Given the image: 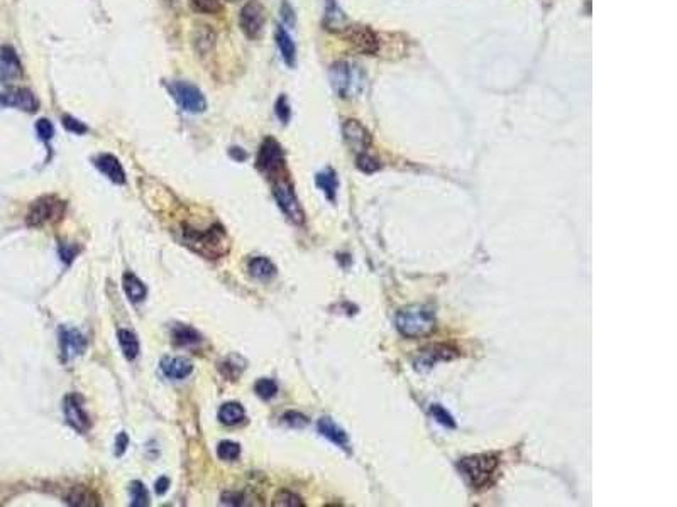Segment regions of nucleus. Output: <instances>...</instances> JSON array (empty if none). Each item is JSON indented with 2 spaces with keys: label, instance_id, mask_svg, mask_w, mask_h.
I'll return each mask as SVG.
<instances>
[{
  "label": "nucleus",
  "instance_id": "nucleus-1",
  "mask_svg": "<svg viewBox=\"0 0 677 507\" xmlns=\"http://www.w3.org/2000/svg\"><path fill=\"white\" fill-rule=\"evenodd\" d=\"M396 328L406 338H420L430 335L435 330L434 311L423 304H412L396 315Z\"/></svg>",
  "mask_w": 677,
  "mask_h": 507
},
{
  "label": "nucleus",
  "instance_id": "nucleus-2",
  "mask_svg": "<svg viewBox=\"0 0 677 507\" xmlns=\"http://www.w3.org/2000/svg\"><path fill=\"white\" fill-rule=\"evenodd\" d=\"M185 244L193 252L204 255L205 259H219L229 252V239L222 226L208 229L205 232L186 229Z\"/></svg>",
  "mask_w": 677,
  "mask_h": 507
},
{
  "label": "nucleus",
  "instance_id": "nucleus-3",
  "mask_svg": "<svg viewBox=\"0 0 677 507\" xmlns=\"http://www.w3.org/2000/svg\"><path fill=\"white\" fill-rule=\"evenodd\" d=\"M500 460L496 455L466 456L459 462V470L473 489H484L493 482Z\"/></svg>",
  "mask_w": 677,
  "mask_h": 507
},
{
  "label": "nucleus",
  "instance_id": "nucleus-4",
  "mask_svg": "<svg viewBox=\"0 0 677 507\" xmlns=\"http://www.w3.org/2000/svg\"><path fill=\"white\" fill-rule=\"evenodd\" d=\"M329 77L334 92L341 99H352V96L361 92L362 85H365V77L361 75V71L356 70L354 66H351L345 61L334 63L330 66Z\"/></svg>",
  "mask_w": 677,
  "mask_h": 507
},
{
  "label": "nucleus",
  "instance_id": "nucleus-5",
  "mask_svg": "<svg viewBox=\"0 0 677 507\" xmlns=\"http://www.w3.org/2000/svg\"><path fill=\"white\" fill-rule=\"evenodd\" d=\"M273 183V195H275L276 201H278L280 208L283 210V213L290 218L293 224L301 225L305 222V211L301 208L300 201H298L297 195H295V190L291 181L288 179L286 172L278 178L271 179Z\"/></svg>",
  "mask_w": 677,
  "mask_h": 507
},
{
  "label": "nucleus",
  "instance_id": "nucleus-6",
  "mask_svg": "<svg viewBox=\"0 0 677 507\" xmlns=\"http://www.w3.org/2000/svg\"><path fill=\"white\" fill-rule=\"evenodd\" d=\"M64 201L56 196H42L31 205L27 213L29 226H42L48 224H56L64 215Z\"/></svg>",
  "mask_w": 677,
  "mask_h": 507
},
{
  "label": "nucleus",
  "instance_id": "nucleus-7",
  "mask_svg": "<svg viewBox=\"0 0 677 507\" xmlns=\"http://www.w3.org/2000/svg\"><path fill=\"white\" fill-rule=\"evenodd\" d=\"M256 163H258L259 171H262L266 176H268L269 181L286 172L283 149L273 138H268L264 142H262Z\"/></svg>",
  "mask_w": 677,
  "mask_h": 507
},
{
  "label": "nucleus",
  "instance_id": "nucleus-8",
  "mask_svg": "<svg viewBox=\"0 0 677 507\" xmlns=\"http://www.w3.org/2000/svg\"><path fill=\"white\" fill-rule=\"evenodd\" d=\"M266 9L261 2L258 0H251L243 7L239 16V26L243 29L244 36L247 39H259L262 36L266 26Z\"/></svg>",
  "mask_w": 677,
  "mask_h": 507
},
{
  "label": "nucleus",
  "instance_id": "nucleus-9",
  "mask_svg": "<svg viewBox=\"0 0 677 507\" xmlns=\"http://www.w3.org/2000/svg\"><path fill=\"white\" fill-rule=\"evenodd\" d=\"M169 93L176 100L183 110L190 114H201L207 109V100L201 95L197 86L186 83V81H173L169 85Z\"/></svg>",
  "mask_w": 677,
  "mask_h": 507
},
{
  "label": "nucleus",
  "instance_id": "nucleus-10",
  "mask_svg": "<svg viewBox=\"0 0 677 507\" xmlns=\"http://www.w3.org/2000/svg\"><path fill=\"white\" fill-rule=\"evenodd\" d=\"M344 38L362 55H376L380 51V39L367 26H347L344 29Z\"/></svg>",
  "mask_w": 677,
  "mask_h": 507
},
{
  "label": "nucleus",
  "instance_id": "nucleus-11",
  "mask_svg": "<svg viewBox=\"0 0 677 507\" xmlns=\"http://www.w3.org/2000/svg\"><path fill=\"white\" fill-rule=\"evenodd\" d=\"M58 341H60V352L61 361L64 364L73 361L75 357L82 355L86 348V340L78 330L68 328V326H61L58 330Z\"/></svg>",
  "mask_w": 677,
  "mask_h": 507
},
{
  "label": "nucleus",
  "instance_id": "nucleus-12",
  "mask_svg": "<svg viewBox=\"0 0 677 507\" xmlns=\"http://www.w3.org/2000/svg\"><path fill=\"white\" fill-rule=\"evenodd\" d=\"M23 78V64L19 56L10 46L0 48V83L14 85Z\"/></svg>",
  "mask_w": 677,
  "mask_h": 507
},
{
  "label": "nucleus",
  "instance_id": "nucleus-13",
  "mask_svg": "<svg viewBox=\"0 0 677 507\" xmlns=\"http://www.w3.org/2000/svg\"><path fill=\"white\" fill-rule=\"evenodd\" d=\"M63 411H64V418H66V423L70 424L73 430H77L78 433L85 434L86 431L90 430L92 423H90L88 415L85 413L84 406H82V401L78 395L70 394L64 398V404H63Z\"/></svg>",
  "mask_w": 677,
  "mask_h": 507
},
{
  "label": "nucleus",
  "instance_id": "nucleus-14",
  "mask_svg": "<svg viewBox=\"0 0 677 507\" xmlns=\"http://www.w3.org/2000/svg\"><path fill=\"white\" fill-rule=\"evenodd\" d=\"M0 105L14 107V109L24 110V112H36L39 107L38 99L31 90L26 88H9L0 93Z\"/></svg>",
  "mask_w": 677,
  "mask_h": 507
},
{
  "label": "nucleus",
  "instance_id": "nucleus-15",
  "mask_svg": "<svg viewBox=\"0 0 677 507\" xmlns=\"http://www.w3.org/2000/svg\"><path fill=\"white\" fill-rule=\"evenodd\" d=\"M342 134H344L345 142L351 147L354 153L362 154L367 153L371 146V134L369 131L361 124L359 120H345L344 127H342Z\"/></svg>",
  "mask_w": 677,
  "mask_h": 507
},
{
  "label": "nucleus",
  "instance_id": "nucleus-16",
  "mask_svg": "<svg viewBox=\"0 0 677 507\" xmlns=\"http://www.w3.org/2000/svg\"><path fill=\"white\" fill-rule=\"evenodd\" d=\"M454 357H456V354H454V350H451L449 347H444V345H432V347H427L419 352L417 359L413 361V365H415V370H419V372H428V370H430L434 365H437L439 362L451 361Z\"/></svg>",
  "mask_w": 677,
  "mask_h": 507
},
{
  "label": "nucleus",
  "instance_id": "nucleus-17",
  "mask_svg": "<svg viewBox=\"0 0 677 507\" xmlns=\"http://www.w3.org/2000/svg\"><path fill=\"white\" fill-rule=\"evenodd\" d=\"M317 428H319V433L322 434L323 438L332 441V443L337 445L338 448H342V450L345 452L351 450V441H349L347 433H345V431L342 430L332 418H329V416L320 418L319 423H317Z\"/></svg>",
  "mask_w": 677,
  "mask_h": 507
},
{
  "label": "nucleus",
  "instance_id": "nucleus-18",
  "mask_svg": "<svg viewBox=\"0 0 677 507\" xmlns=\"http://www.w3.org/2000/svg\"><path fill=\"white\" fill-rule=\"evenodd\" d=\"M95 166L102 172L103 176L110 179V181L115 183V185H124L125 183V171L122 168L121 161L117 157L112 156V154H100V156L95 157Z\"/></svg>",
  "mask_w": 677,
  "mask_h": 507
},
{
  "label": "nucleus",
  "instance_id": "nucleus-19",
  "mask_svg": "<svg viewBox=\"0 0 677 507\" xmlns=\"http://www.w3.org/2000/svg\"><path fill=\"white\" fill-rule=\"evenodd\" d=\"M161 370L169 379H186L193 372V364L185 357H164L161 361Z\"/></svg>",
  "mask_w": 677,
  "mask_h": 507
},
{
  "label": "nucleus",
  "instance_id": "nucleus-20",
  "mask_svg": "<svg viewBox=\"0 0 677 507\" xmlns=\"http://www.w3.org/2000/svg\"><path fill=\"white\" fill-rule=\"evenodd\" d=\"M323 26L330 32H344V29L349 26L347 17L342 12L341 7L337 5L336 0H327L325 7V17H323Z\"/></svg>",
  "mask_w": 677,
  "mask_h": 507
},
{
  "label": "nucleus",
  "instance_id": "nucleus-21",
  "mask_svg": "<svg viewBox=\"0 0 677 507\" xmlns=\"http://www.w3.org/2000/svg\"><path fill=\"white\" fill-rule=\"evenodd\" d=\"M247 269H249V274L254 279H259V281H269V279H273L278 274L276 265L266 257L251 259L249 264H247Z\"/></svg>",
  "mask_w": 677,
  "mask_h": 507
},
{
  "label": "nucleus",
  "instance_id": "nucleus-22",
  "mask_svg": "<svg viewBox=\"0 0 677 507\" xmlns=\"http://www.w3.org/2000/svg\"><path fill=\"white\" fill-rule=\"evenodd\" d=\"M122 287H124L125 294L132 303H141L147 294L144 283L132 272H125L124 278H122Z\"/></svg>",
  "mask_w": 677,
  "mask_h": 507
},
{
  "label": "nucleus",
  "instance_id": "nucleus-23",
  "mask_svg": "<svg viewBox=\"0 0 677 507\" xmlns=\"http://www.w3.org/2000/svg\"><path fill=\"white\" fill-rule=\"evenodd\" d=\"M276 44H278L284 63H286L288 66H295V61H297V48H295L293 39L290 38L286 29L282 26H278V29H276Z\"/></svg>",
  "mask_w": 677,
  "mask_h": 507
},
{
  "label": "nucleus",
  "instance_id": "nucleus-24",
  "mask_svg": "<svg viewBox=\"0 0 677 507\" xmlns=\"http://www.w3.org/2000/svg\"><path fill=\"white\" fill-rule=\"evenodd\" d=\"M66 502L70 506H80V507L100 506L99 497H97L88 487H85V485H78V487L71 489L70 494L66 495Z\"/></svg>",
  "mask_w": 677,
  "mask_h": 507
},
{
  "label": "nucleus",
  "instance_id": "nucleus-25",
  "mask_svg": "<svg viewBox=\"0 0 677 507\" xmlns=\"http://www.w3.org/2000/svg\"><path fill=\"white\" fill-rule=\"evenodd\" d=\"M315 183L320 190L323 192V195L329 198L330 201H336L337 195V188H338V179L334 169L327 168L323 171H320L319 174L315 176Z\"/></svg>",
  "mask_w": 677,
  "mask_h": 507
},
{
  "label": "nucleus",
  "instance_id": "nucleus-26",
  "mask_svg": "<svg viewBox=\"0 0 677 507\" xmlns=\"http://www.w3.org/2000/svg\"><path fill=\"white\" fill-rule=\"evenodd\" d=\"M117 340L119 345H121V350L122 354H124V357L127 359V361H136L139 355V348H141L139 347L138 337H136L131 330L122 328L117 332Z\"/></svg>",
  "mask_w": 677,
  "mask_h": 507
},
{
  "label": "nucleus",
  "instance_id": "nucleus-27",
  "mask_svg": "<svg viewBox=\"0 0 677 507\" xmlns=\"http://www.w3.org/2000/svg\"><path fill=\"white\" fill-rule=\"evenodd\" d=\"M173 341H175L178 347H192V345L200 343L201 335L197 332L193 326L188 325H175L173 326Z\"/></svg>",
  "mask_w": 677,
  "mask_h": 507
},
{
  "label": "nucleus",
  "instance_id": "nucleus-28",
  "mask_svg": "<svg viewBox=\"0 0 677 507\" xmlns=\"http://www.w3.org/2000/svg\"><path fill=\"white\" fill-rule=\"evenodd\" d=\"M244 416H246V411H244V408L239 402H225L219 409L217 418L225 426H234V424H239L243 421Z\"/></svg>",
  "mask_w": 677,
  "mask_h": 507
},
{
  "label": "nucleus",
  "instance_id": "nucleus-29",
  "mask_svg": "<svg viewBox=\"0 0 677 507\" xmlns=\"http://www.w3.org/2000/svg\"><path fill=\"white\" fill-rule=\"evenodd\" d=\"M131 506L132 507H146L149 506V494H147L146 487L139 480H134L131 484Z\"/></svg>",
  "mask_w": 677,
  "mask_h": 507
},
{
  "label": "nucleus",
  "instance_id": "nucleus-30",
  "mask_svg": "<svg viewBox=\"0 0 677 507\" xmlns=\"http://www.w3.org/2000/svg\"><path fill=\"white\" fill-rule=\"evenodd\" d=\"M254 391L256 394L261 399H273L276 394H278V384L273 379H259L258 382L254 384Z\"/></svg>",
  "mask_w": 677,
  "mask_h": 507
},
{
  "label": "nucleus",
  "instance_id": "nucleus-31",
  "mask_svg": "<svg viewBox=\"0 0 677 507\" xmlns=\"http://www.w3.org/2000/svg\"><path fill=\"white\" fill-rule=\"evenodd\" d=\"M241 455V447L234 441H221L217 447V456L221 460H227V462H234V460L239 458Z\"/></svg>",
  "mask_w": 677,
  "mask_h": 507
},
{
  "label": "nucleus",
  "instance_id": "nucleus-32",
  "mask_svg": "<svg viewBox=\"0 0 677 507\" xmlns=\"http://www.w3.org/2000/svg\"><path fill=\"white\" fill-rule=\"evenodd\" d=\"M430 415H432V418H434L439 424H442V426L451 428V430L456 428V421H454L452 415L451 413H447V409L442 408L441 404H432L430 406Z\"/></svg>",
  "mask_w": 677,
  "mask_h": 507
},
{
  "label": "nucleus",
  "instance_id": "nucleus-33",
  "mask_svg": "<svg viewBox=\"0 0 677 507\" xmlns=\"http://www.w3.org/2000/svg\"><path fill=\"white\" fill-rule=\"evenodd\" d=\"M190 3L201 14H217L222 9V0H190Z\"/></svg>",
  "mask_w": 677,
  "mask_h": 507
},
{
  "label": "nucleus",
  "instance_id": "nucleus-34",
  "mask_svg": "<svg viewBox=\"0 0 677 507\" xmlns=\"http://www.w3.org/2000/svg\"><path fill=\"white\" fill-rule=\"evenodd\" d=\"M273 506L275 507H278V506H282V507H304L305 504L301 502V499L298 497V495L293 494V492L283 491V492H280L278 495H276Z\"/></svg>",
  "mask_w": 677,
  "mask_h": 507
},
{
  "label": "nucleus",
  "instance_id": "nucleus-35",
  "mask_svg": "<svg viewBox=\"0 0 677 507\" xmlns=\"http://www.w3.org/2000/svg\"><path fill=\"white\" fill-rule=\"evenodd\" d=\"M356 164H358V168L361 169L362 172H366V174H373V172H376L378 169L381 168L380 163L367 153L358 154V161H356Z\"/></svg>",
  "mask_w": 677,
  "mask_h": 507
},
{
  "label": "nucleus",
  "instance_id": "nucleus-36",
  "mask_svg": "<svg viewBox=\"0 0 677 507\" xmlns=\"http://www.w3.org/2000/svg\"><path fill=\"white\" fill-rule=\"evenodd\" d=\"M239 361H241V357H236V355H232V357H230L229 361H225L224 364L221 365L222 374H224L225 377H229L230 380H236V377L241 376V372H243L244 365L237 367V362H239Z\"/></svg>",
  "mask_w": 677,
  "mask_h": 507
},
{
  "label": "nucleus",
  "instance_id": "nucleus-37",
  "mask_svg": "<svg viewBox=\"0 0 677 507\" xmlns=\"http://www.w3.org/2000/svg\"><path fill=\"white\" fill-rule=\"evenodd\" d=\"M63 125H64V129H66L68 132H71V134H85V132H88V127L84 124V122H80L78 118H75V117H71V115H64L63 118Z\"/></svg>",
  "mask_w": 677,
  "mask_h": 507
},
{
  "label": "nucleus",
  "instance_id": "nucleus-38",
  "mask_svg": "<svg viewBox=\"0 0 677 507\" xmlns=\"http://www.w3.org/2000/svg\"><path fill=\"white\" fill-rule=\"evenodd\" d=\"M283 421L291 428H305L308 424V418L298 411H286L283 415Z\"/></svg>",
  "mask_w": 677,
  "mask_h": 507
},
{
  "label": "nucleus",
  "instance_id": "nucleus-39",
  "mask_svg": "<svg viewBox=\"0 0 677 507\" xmlns=\"http://www.w3.org/2000/svg\"><path fill=\"white\" fill-rule=\"evenodd\" d=\"M36 132H38L39 139H42L45 142H48V141H51L53 135H55V127H53V124L49 120H46V118H41V120L36 122Z\"/></svg>",
  "mask_w": 677,
  "mask_h": 507
},
{
  "label": "nucleus",
  "instance_id": "nucleus-40",
  "mask_svg": "<svg viewBox=\"0 0 677 507\" xmlns=\"http://www.w3.org/2000/svg\"><path fill=\"white\" fill-rule=\"evenodd\" d=\"M276 115H278V118L283 122V124H288V122H290L291 109H290V103H288V99L284 95H282L278 100H276Z\"/></svg>",
  "mask_w": 677,
  "mask_h": 507
},
{
  "label": "nucleus",
  "instance_id": "nucleus-41",
  "mask_svg": "<svg viewBox=\"0 0 677 507\" xmlns=\"http://www.w3.org/2000/svg\"><path fill=\"white\" fill-rule=\"evenodd\" d=\"M127 447H129V437H127V433H119L117 434V438H115V450L114 453L117 456H122L125 453V450H127Z\"/></svg>",
  "mask_w": 677,
  "mask_h": 507
},
{
  "label": "nucleus",
  "instance_id": "nucleus-42",
  "mask_svg": "<svg viewBox=\"0 0 677 507\" xmlns=\"http://www.w3.org/2000/svg\"><path fill=\"white\" fill-rule=\"evenodd\" d=\"M60 257H61V261L66 262V264H71V262H73V259L77 257V249H75V247L66 246V244H63V246L60 247Z\"/></svg>",
  "mask_w": 677,
  "mask_h": 507
},
{
  "label": "nucleus",
  "instance_id": "nucleus-43",
  "mask_svg": "<svg viewBox=\"0 0 677 507\" xmlns=\"http://www.w3.org/2000/svg\"><path fill=\"white\" fill-rule=\"evenodd\" d=\"M222 502L227 506H241L243 504V495L237 494V492H227V494L222 495Z\"/></svg>",
  "mask_w": 677,
  "mask_h": 507
},
{
  "label": "nucleus",
  "instance_id": "nucleus-44",
  "mask_svg": "<svg viewBox=\"0 0 677 507\" xmlns=\"http://www.w3.org/2000/svg\"><path fill=\"white\" fill-rule=\"evenodd\" d=\"M168 487H169V479H168V477H161V479H158L156 484H154V491H156L158 495L167 494Z\"/></svg>",
  "mask_w": 677,
  "mask_h": 507
},
{
  "label": "nucleus",
  "instance_id": "nucleus-45",
  "mask_svg": "<svg viewBox=\"0 0 677 507\" xmlns=\"http://www.w3.org/2000/svg\"><path fill=\"white\" fill-rule=\"evenodd\" d=\"M230 156L234 157V159H237V161H244V159H247V154L244 153L243 149H239V153L236 151V147L234 149H230Z\"/></svg>",
  "mask_w": 677,
  "mask_h": 507
}]
</instances>
